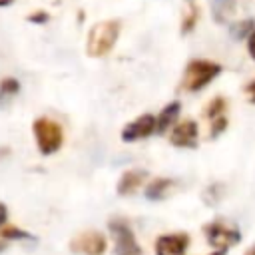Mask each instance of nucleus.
I'll return each mask as SVG.
<instances>
[{
    "mask_svg": "<svg viewBox=\"0 0 255 255\" xmlns=\"http://www.w3.org/2000/svg\"><path fill=\"white\" fill-rule=\"evenodd\" d=\"M120 20H102L96 22L90 32H88V40H86V54L90 58H102L106 56L118 42L120 36Z\"/></svg>",
    "mask_w": 255,
    "mask_h": 255,
    "instance_id": "f257e3e1",
    "label": "nucleus"
},
{
    "mask_svg": "<svg viewBox=\"0 0 255 255\" xmlns=\"http://www.w3.org/2000/svg\"><path fill=\"white\" fill-rule=\"evenodd\" d=\"M219 74H221V64L211 60H191L185 66L181 88L185 92H199L205 86H209Z\"/></svg>",
    "mask_w": 255,
    "mask_h": 255,
    "instance_id": "f03ea898",
    "label": "nucleus"
},
{
    "mask_svg": "<svg viewBox=\"0 0 255 255\" xmlns=\"http://www.w3.org/2000/svg\"><path fill=\"white\" fill-rule=\"evenodd\" d=\"M32 131L36 137V145L40 149L42 155H52L56 153L62 143H64V133H62V126L50 118H38L32 124Z\"/></svg>",
    "mask_w": 255,
    "mask_h": 255,
    "instance_id": "7ed1b4c3",
    "label": "nucleus"
},
{
    "mask_svg": "<svg viewBox=\"0 0 255 255\" xmlns=\"http://www.w3.org/2000/svg\"><path fill=\"white\" fill-rule=\"evenodd\" d=\"M203 233H205V239L211 247H215V251H227L229 247L237 245L241 241V231L227 223V221H211L203 227Z\"/></svg>",
    "mask_w": 255,
    "mask_h": 255,
    "instance_id": "20e7f679",
    "label": "nucleus"
},
{
    "mask_svg": "<svg viewBox=\"0 0 255 255\" xmlns=\"http://www.w3.org/2000/svg\"><path fill=\"white\" fill-rule=\"evenodd\" d=\"M108 227L116 239V247H114L116 255H141V247L135 241V235L126 221L114 219L108 223Z\"/></svg>",
    "mask_w": 255,
    "mask_h": 255,
    "instance_id": "39448f33",
    "label": "nucleus"
},
{
    "mask_svg": "<svg viewBox=\"0 0 255 255\" xmlns=\"http://www.w3.org/2000/svg\"><path fill=\"white\" fill-rule=\"evenodd\" d=\"M106 247H108L106 237L100 231H82L70 241V249L82 255H102Z\"/></svg>",
    "mask_w": 255,
    "mask_h": 255,
    "instance_id": "423d86ee",
    "label": "nucleus"
},
{
    "mask_svg": "<svg viewBox=\"0 0 255 255\" xmlns=\"http://www.w3.org/2000/svg\"><path fill=\"white\" fill-rule=\"evenodd\" d=\"M199 137V128L193 120H183L171 128L169 141L175 147H195Z\"/></svg>",
    "mask_w": 255,
    "mask_h": 255,
    "instance_id": "0eeeda50",
    "label": "nucleus"
},
{
    "mask_svg": "<svg viewBox=\"0 0 255 255\" xmlns=\"http://www.w3.org/2000/svg\"><path fill=\"white\" fill-rule=\"evenodd\" d=\"M155 133V116L151 114H143L139 116L137 120L129 122L124 129H122V139L124 141H137V139H143L147 135Z\"/></svg>",
    "mask_w": 255,
    "mask_h": 255,
    "instance_id": "6e6552de",
    "label": "nucleus"
},
{
    "mask_svg": "<svg viewBox=\"0 0 255 255\" xmlns=\"http://www.w3.org/2000/svg\"><path fill=\"white\" fill-rule=\"evenodd\" d=\"M189 247L187 233H169L155 239V255H185Z\"/></svg>",
    "mask_w": 255,
    "mask_h": 255,
    "instance_id": "1a4fd4ad",
    "label": "nucleus"
},
{
    "mask_svg": "<svg viewBox=\"0 0 255 255\" xmlns=\"http://www.w3.org/2000/svg\"><path fill=\"white\" fill-rule=\"evenodd\" d=\"M147 177L145 169H128L122 173L118 181V195H131Z\"/></svg>",
    "mask_w": 255,
    "mask_h": 255,
    "instance_id": "9d476101",
    "label": "nucleus"
},
{
    "mask_svg": "<svg viewBox=\"0 0 255 255\" xmlns=\"http://www.w3.org/2000/svg\"><path fill=\"white\" fill-rule=\"evenodd\" d=\"M179 110H181V104L175 100V102H169L161 112L159 116L155 118V133H165L167 129H171L175 126V120L179 116Z\"/></svg>",
    "mask_w": 255,
    "mask_h": 255,
    "instance_id": "9b49d317",
    "label": "nucleus"
},
{
    "mask_svg": "<svg viewBox=\"0 0 255 255\" xmlns=\"http://www.w3.org/2000/svg\"><path fill=\"white\" fill-rule=\"evenodd\" d=\"M173 185H175L173 179H169V177H157V179H153L145 187L143 193H145V197L149 201H159V199H165L169 195V191L173 189Z\"/></svg>",
    "mask_w": 255,
    "mask_h": 255,
    "instance_id": "f8f14e48",
    "label": "nucleus"
},
{
    "mask_svg": "<svg viewBox=\"0 0 255 255\" xmlns=\"http://www.w3.org/2000/svg\"><path fill=\"white\" fill-rule=\"evenodd\" d=\"M211 12H213V20L217 24H225L231 20V16L235 12V0H213Z\"/></svg>",
    "mask_w": 255,
    "mask_h": 255,
    "instance_id": "ddd939ff",
    "label": "nucleus"
},
{
    "mask_svg": "<svg viewBox=\"0 0 255 255\" xmlns=\"http://www.w3.org/2000/svg\"><path fill=\"white\" fill-rule=\"evenodd\" d=\"M20 92V82L16 78H4L0 82V108H8Z\"/></svg>",
    "mask_w": 255,
    "mask_h": 255,
    "instance_id": "4468645a",
    "label": "nucleus"
},
{
    "mask_svg": "<svg viewBox=\"0 0 255 255\" xmlns=\"http://www.w3.org/2000/svg\"><path fill=\"white\" fill-rule=\"evenodd\" d=\"M253 28H255V22H253V20H241V22H235V24H231V36L237 38V40L249 38V34L253 32Z\"/></svg>",
    "mask_w": 255,
    "mask_h": 255,
    "instance_id": "2eb2a0df",
    "label": "nucleus"
},
{
    "mask_svg": "<svg viewBox=\"0 0 255 255\" xmlns=\"http://www.w3.org/2000/svg\"><path fill=\"white\" fill-rule=\"evenodd\" d=\"M197 18H199V8H197L195 4H189V10L185 12L183 22H181V34H189V32L195 28Z\"/></svg>",
    "mask_w": 255,
    "mask_h": 255,
    "instance_id": "dca6fc26",
    "label": "nucleus"
},
{
    "mask_svg": "<svg viewBox=\"0 0 255 255\" xmlns=\"http://www.w3.org/2000/svg\"><path fill=\"white\" fill-rule=\"evenodd\" d=\"M225 108H227V104H225V100H223V98H213V100L207 104V108H205V116H207L209 120L221 118V116H223V112H225Z\"/></svg>",
    "mask_w": 255,
    "mask_h": 255,
    "instance_id": "f3484780",
    "label": "nucleus"
},
{
    "mask_svg": "<svg viewBox=\"0 0 255 255\" xmlns=\"http://www.w3.org/2000/svg\"><path fill=\"white\" fill-rule=\"evenodd\" d=\"M225 128H227V118H225V116L211 120V133H209V137H211V139H213V137H217Z\"/></svg>",
    "mask_w": 255,
    "mask_h": 255,
    "instance_id": "a211bd4d",
    "label": "nucleus"
},
{
    "mask_svg": "<svg viewBox=\"0 0 255 255\" xmlns=\"http://www.w3.org/2000/svg\"><path fill=\"white\" fill-rule=\"evenodd\" d=\"M2 237H6V239H32L30 233H26V231H22V229H18V227H8V229H4V231H2Z\"/></svg>",
    "mask_w": 255,
    "mask_h": 255,
    "instance_id": "6ab92c4d",
    "label": "nucleus"
},
{
    "mask_svg": "<svg viewBox=\"0 0 255 255\" xmlns=\"http://www.w3.org/2000/svg\"><path fill=\"white\" fill-rule=\"evenodd\" d=\"M28 22H34V24H44L48 22V12H34L28 16Z\"/></svg>",
    "mask_w": 255,
    "mask_h": 255,
    "instance_id": "aec40b11",
    "label": "nucleus"
},
{
    "mask_svg": "<svg viewBox=\"0 0 255 255\" xmlns=\"http://www.w3.org/2000/svg\"><path fill=\"white\" fill-rule=\"evenodd\" d=\"M247 52H249V56L255 60V28H253V32H251L249 38H247Z\"/></svg>",
    "mask_w": 255,
    "mask_h": 255,
    "instance_id": "412c9836",
    "label": "nucleus"
},
{
    "mask_svg": "<svg viewBox=\"0 0 255 255\" xmlns=\"http://www.w3.org/2000/svg\"><path fill=\"white\" fill-rule=\"evenodd\" d=\"M245 92H247L249 102H251V104H255V80H253L251 84H247V86H245Z\"/></svg>",
    "mask_w": 255,
    "mask_h": 255,
    "instance_id": "4be33fe9",
    "label": "nucleus"
},
{
    "mask_svg": "<svg viewBox=\"0 0 255 255\" xmlns=\"http://www.w3.org/2000/svg\"><path fill=\"white\" fill-rule=\"evenodd\" d=\"M6 219H8V209H6V205L0 201V227L6 223Z\"/></svg>",
    "mask_w": 255,
    "mask_h": 255,
    "instance_id": "5701e85b",
    "label": "nucleus"
},
{
    "mask_svg": "<svg viewBox=\"0 0 255 255\" xmlns=\"http://www.w3.org/2000/svg\"><path fill=\"white\" fill-rule=\"evenodd\" d=\"M14 0H0V6H8V4H12Z\"/></svg>",
    "mask_w": 255,
    "mask_h": 255,
    "instance_id": "b1692460",
    "label": "nucleus"
},
{
    "mask_svg": "<svg viewBox=\"0 0 255 255\" xmlns=\"http://www.w3.org/2000/svg\"><path fill=\"white\" fill-rule=\"evenodd\" d=\"M245 255H255V245H253V247H251V249H249Z\"/></svg>",
    "mask_w": 255,
    "mask_h": 255,
    "instance_id": "393cba45",
    "label": "nucleus"
},
{
    "mask_svg": "<svg viewBox=\"0 0 255 255\" xmlns=\"http://www.w3.org/2000/svg\"><path fill=\"white\" fill-rule=\"evenodd\" d=\"M211 255H225V251H213Z\"/></svg>",
    "mask_w": 255,
    "mask_h": 255,
    "instance_id": "a878e982",
    "label": "nucleus"
},
{
    "mask_svg": "<svg viewBox=\"0 0 255 255\" xmlns=\"http://www.w3.org/2000/svg\"><path fill=\"white\" fill-rule=\"evenodd\" d=\"M2 251H4V245H2V243H0V253H2Z\"/></svg>",
    "mask_w": 255,
    "mask_h": 255,
    "instance_id": "bb28decb",
    "label": "nucleus"
}]
</instances>
